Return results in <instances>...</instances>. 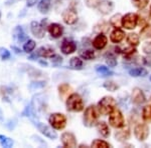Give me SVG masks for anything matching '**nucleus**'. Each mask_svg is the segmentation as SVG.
Returning <instances> with one entry per match:
<instances>
[{
	"mask_svg": "<svg viewBox=\"0 0 151 148\" xmlns=\"http://www.w3.org/2000/svg\"><path fill=\"white\" fill-rule=\"evenodd\" d=\"M35 41L32 39H28L25 41V43L23 44V51L26 53H31L33 51V49L35 48Z\"/></svg>",
	"mask_w": 151,
	"mask_h": 148,
	"instance_id": "32",
	"label": "nucleus"
},
{
	"mask_svg": "<svg viewBox=\"0 0 151 148\" xmlns=\"http://www.w3.org/2000/svg\"><path fill=\"white\" fill-rule=\"evenodd\" d=\"M45 85H47V82L45 81H32L29 83L28 88L29 90L35 91V90H38V89L45 88Z\"/></svg>",
	"mask_w": 151,
	"mask_h": 148,
	"instance_id": "28",
	"label": "nucleus"
},
{
	"mask_svg": "<svg viewBox=\"0 0 151 148\" xmlns=\"http://www.w3.org/2000/svg\"><path fill=\"white\" fill-rule=\"evenodd\" d=\"M0 121H3V112H2L1 108H0Z\"/></svg>",
	"mask_w": 151,
	"mask_h": 148,
	"instance_id": "50",
	"label": "nucleus"
},
{
	"mask_svg": "<svg viewBox=\"0 0 151 148\" xmlns=\"http://www.w3.org/2000/svg\"><path fill=\"white\" fill-rule=\"evenodd\" d=\"M149 79H150V81H151V75H150V77H149Z\"/></svg>",
	"mask_w": 151,
	"mask_h": 148,
	"instance_id": "54",
	"label": "nucleus"
},
{
	"mask_svg": "<svg viewBox=\"0 0 151 148\" xmlns=\"http://www.w3.org/2000/svg\"><path fill=\"white\" fill-rule=\"evenodd\" d=\"M35 127L37 128V130L40 131L41 134H43L45 137L50 138V139H57L58 138V133L55 131L52 130V128H50V126H47V124L42 122H35Z\"/></svg>",
	"mask_w": 151,
	"mask_h": 148,
	"instance_id": "7",
	"label": "nucleus"
},
{
	"mask_svg": "<svg viewBox=\"0 0 151 148\" xmlns=\"http://www.w3.org/2000/svg\"><path fill=\"white\" fill-rule=\"evenodd\" d=\"M76 49H77V44H76V42L70 39H65L62 42V45H60V50H62V52L65 55L74 53L76 51Z\"/></svg>",
	"mask_w": 151,
	"mask_h": 148,
	"instance_id": "13",
	"label": "nucleus"
},
{
	"mask_svg": "<svg viewBox=\"0 0 151 148\" xmlns=\"http://www.w3.org/2000/svg\"><path fill=\"white\" fill-rule=\"evenodd\" d=\"M13 38L19 43H23L24 41H27L28 37L25 33L23 32V29L21 26H16L13 30Z\"/></svg>",
	"mask_w": 151,
	"mask_h": 148,
	"instance_id": "17",
	"label": "nucleus"
},
{
	"mask_svg": "<svg viewBox=\"0 0 151 148\" xmlns=\"http://www.w3.org/2000/svg\"><path fill=\"white\" fill-rule=\"evenodd\" d=\"M116 105L117 102L113 97L105 96L98 102V109L101 114L107 115V114H110L116 108Z\"/></svg>",
	"mask_w": 151,
	"mask_h": 148,
	"instance_id": "3",
	"label": "nucleus"
},
{
	"mask_svg": "<svg viewBox=\"0 0 151 148\" xmlns=\"http://www.w3.org/2000/svg\"><path fill=\"white\" fill-rule=\"evenodd\" d=\"M131 99H132V102L136 105H141L146 101V97L145 94L143 93V91L141 90L138 87H135V88L132 90V94H131Z\"/></svg>",
	"mask_w": 151,
	"mask_h": 148,
	"instance_id": "12",
	"label": "nucleus"
},
{
	"mask_svg": "<svg viewBox=\"0 0 151 148\" xmlns=\"http://www.w3.org/2000/svg\"><path fill=\"white\" fill-rule=\"evenodd\" d=\"M99 114H100L99 109L95 105H90L89 107H87L84 113V117H83L85 126H87V127H93L95 124H97L98 118L100 116Z\"/></svg>",
	"mask_w": 151,
	"mask_h": 148,
	"instance_id": "1",
	"label": "nucleus"
},
{
	"mask_svg": "<svg viewBox=\"0 0 151 148\" xmlns=\"http://www.w3.org/2000/svg\"><path fill=\"white\" fill-rule=\"evenodd\" d=\"M140 37L141 39H147L151 37V24H146L140 30Z\"/></svg>",
	"mask_w": 151,
	"mask_h": 148,
	"instance_id": "29",
	"label": "nucleus"
},
{
	"mask_svg": "<svg viewBox=\"0 0 151 148\" xmlns=\"http://www.w3.org/2000/svg\"><path fill=\"white\" fill-rule=\"evenodd\" d=\"M30 30H31V33L33 34V36H35V37L38 38V39L43 38L45 35V27H43L42 24L37 22V21H32V22L30 23Z\"/></svg>",
	"mask_w": 151,
	"mask_h": 148,
	"instance_id": "11",
	"label": "nucleus"
},
{
	"mask_svg": "<svg viewBox=\"0 0 151 148\" xmlns=\"http://www.w3.org/2000/svg\"><path fill=\"white\" fill-rule=\"evenodd\" d=\"M108 30H109V25L106 22H101V23L97 24L94 28V31L98 33V34L99 33H105Z\"/></svg>",
	"mask_w": 151,
	"mask_h": 148,
	"instance_id": "35",
	"label": "nucleus"
},
{
	"mask_svg": "<svg viewBox=\"0 0 151 148\" xmlns=\"http://www.w3.org/2000/svg\"><path fill=\"white\" fill-rule=\"evenodd\" d=\"M80 57L85 60H92L95 58V52L92 49H85L80 52Z\"/></svg>",
	"mask_w": 151,
	"mask_h": 148,
	"instance_id": "30",
	"label": "nucleus"
},
{
	"mask_svg": "<svg viewBox=\"0 0 151 148\" xmlns=\"http://www.w3.org/2000/svg\"><path fill=\"white\" fill-rule=\"evenodd\" d=\"M115 137L117 138L118 141H124V140H127L128 138L130 137V131H129V128L126 127V129L116 131Z\"/></svg>",
	"mask_w": 151,
	"mask_h": 148,
	"instance_id": "22",
	"label": "nucleus"
},
{
	"mask_svg": "<svg viewBox=\"0 0 151 148\" xmlns=\"http://www.w3.org/2000/svg\"><path fill=\"white\" fill-rule=\"evenodd\" d=\"M48 122L53 129L62 130L67 125V117L63 113H52L48 118Z\"/></svg>",
	"mask_w": 151,
	"mask_h": 148,
	"instance_id": "4",
	"label": "nucleus"
},
{
	"mask_svg": "<svg viewBox=\"0 0 151 148\" xmlns=\"http://www.w3.org/2000/svg\"><path fill=\"white\" fill-rule=\"evenodd\" d=\"M38 57H40V55H38L37 53H35V54L30 55V56H29V59H30V60H35V59H37Z\"/></svg>",
	"mask_w": 151,
	"mask_h": 148,
	"instance_id": "47",
	"label": "nucleus"
},
{
	"mask_svg": "<svg viewBox=\"0 0 151 148\" xmlns=\"http://www.w3.org/2000/svg\"><path fill=\"white\" fill-rule=\"evenodd\" d=\"M0 19H1V12H0Z\"/></svg>",
	"mask_w": 151,
	"mask_h": 148,
	"instance_id": "53",
	"label": "nucleus"
},
{
	"mask_svg": "<svg viewBox=\"0 0 151 148\" xmlns=\"http://www.w3.org/2000/svg\"><path fill=\"white\" fill-rule=\"evenodd\" d=\"M40 64L43 65V66H47V61H43V60H40Z\"/></svg>",
	"mask_w": 151,
	"mask_h": 148,
	"instance_id": "49",
	"label": "nucleus"
},
{
	"mask_svg": "<svg viewBox=\"0 0 151 148\" xmlns=\"http://www.w3.org/2000/svg\"><path fill=\"white\" fill-rule=\"evenodd\" d=\"M124 37H125V32L120 28H115L110 34V40L114 43L121 42L124 39Z\"/></svg>",
	"mask_w": 151,
	"mask_h": 148,
	"instance_id": "18",
	"label": "nucleus"
},
{
	"mask_svg": "<svg viewBox=\"0 0 151 148\" xmlns=\"http://www.w3.org/2000/svg\"><path fill=\"white\" fill-rule=\"evenodd\" d=\"M62 139V143L65 147H70V148H75L77 147V139L74 133L72 132H64L60 136Z\"/></svg>",
	"mask_w": 151,
	"mask_h": 148,
	"instance_id": "10",
	"label": "nucleus"
},
{
	"mask_svg": "<svg viewBox=\"0 0 151 148\" xmlns=\"http://www.w3.org/2000/svg\"><path fill=\"white\" fill-rule=\"evenodd\" d=\"M122 17H123V16L121 15L120 13L115 14V15H113L110 18V24L113 26V27L119 28L121 25H122Z\"/></svg>",
	"mask_w": 151,
	"mask_h": 148,
	"instance_id": "25",
	"label": "nucleus"
},
{
	"mask_svg": "<svg viewBox=\"0 0 151 148\" xmlns=\"http://www.w3.org/2000/svg\"><path fill=\"white\" fill-rule=\"evenodd\" d=\"M70 68L76 69V70H81L83 68V61L80 57H73L70 60Z\"/></svg>",
	"mask_w": 151,
	"mask_h": 148,
	"instance_id": "24",
	"label": "nucleus"
},
{
	"mask_svg": "<svg viewBox=\"0 0 151 148\" xmlns=\"http://www.w3.org/2000/svg\"><path fill=\"white\" fill-rule=\"evenodd\" d=\"M70 90H72V88H70V86L67 83L60 84V85L58 86V93H60V95L62 97L67 96Z\"/></svg>",
	"mask_w": 151,
	"mask_h": 148,
	"instance_id": "34",
	"label": "nucleus"
},
{
	"mask_svg": "<svg viewBox=\"0 0 151 148\" xmlns=\"http://www.w3.org/2000/svg\"><path fill=\"white\" fill-rule=\"evenodd\" d=\"M36 53H37L40 57L50 58V56H52V55L55 54V50H53V48L48 47V46H41V47L38 48Z\"/></svg>",
	"mask_w": 151,
	"mask_h": 148,
	"instance_id": "20",
	"label": "nucleus"
},
{
	"mask_svg": "<svg viewBox=\"0 0 151 148\" xmlns=\"http://www.w3.org/2000/svg\"><path fill=\"white\" fill-rule=\"evenodd\" d=\"M62 17H63L64 22L65 24H68V25H73V24H75L78 21L77 12H76V10H74V9H70V8L65 9V10L63 12Z\"/></svg>",
	"mask_w": 151,
	"mask_h": 148,
	"instance_id": "9",
	"label": "nucleus"
},
{
	"mask_svg": "<svg viewBox=\"0 0 151 148\" xmlns=\"http://www.w3.org/2000/svg\"><path fill=\"white\" fill-rule=\"evenodd\" d=\"M15 1H17V0H8V1L6 2V5H10V4H13Z\"/></svg>",
	"mask_w": 151,
	"mask_h": 148,
	"instance_id": "48",
	"label": "nucleus"
},
{
	"mask_svg": "<svg viewBox=\"0 0 151 148\" xmlns=\"http://www.w3.org/2000/svg\"><path fill=\"white\" fill-rule=\"evenodd\" d=\"M11 49L13 50L16 54H20V53H21V49H20V48H18V47H16V46H12L11 45Z\"/></svg>",
	"mask_w": 151,
	"mask_h": 148,
	"instance_id": "46",
	"label": "nucleus"
},
{
	"mask_svg": "<svg viewBox=\"0 0 151 148\" xmlns=\"http://www.w3.org/2000/svg\"><path fill=\"white\" fill-rule=\"evenodd\" d=\"M115 52L116 53H121V49L119 47H115Z\"/></svg>",
	"mask_w": 151,
	"mask_h": 148,
	"instance_id": "51",
	"label": "nucleus"
},
{
	"mask_svg": "<svg viewBox=\"0 0 151 148\" xmlns=\"http://www.w3.org/2000/svg\"><path fill=\"white\" fill-rule=\"evenodd\" d=\"M103 86L107 89V90L112 91V92L116 91L117 89L119 88V86L117 85L115 82H113V81H106V82H105V83L103 84Z\"/></svg>",
	"mask_w": 151,
	"mask_h": 148,
	"instance_id": "40",
	"label": "nucleus"
},
{
	"mask_svg": "<svg viewBox=\"0 0 151 148\" xmlns=\"http://www.w3.org/2000/svg\"><path fill=\"white\" fill-rule=\"evenodd\" d=\"M139 16L135 13H127L122 17V26L125 29L132 30L137 26Z\"/></svg>",
	"mask_w": 151,
	"mask_h": 148,
	"instance_id": "6",
	"label": "nucleus"
},
{
	"mask_svg": "<svg viewBox=\"0 0 151 148\" xmlns=\"http://www.w3.org/2000/svg\"><path fill=\"white\" fill-rule=\"evenodd\" d=\"M10 57H11L10 51L7 48L0 47V58H1V60H8L10 59Z\"/></svg>",
	"mask_w": 151,
	"mask_h": 148,
	"instance_id": "38",
	"label": "nucleus"
},
{
	"mask_svg": "<svg viewBox=\"0 0 151 148\" xmlns=\"http://www.w3.org/2000/svg\"><path fill=\"white\" fill-rule=\"evenodd\" d=\"M91 147H94V148H108L110 147V144L108 142L104 141V140H101V139H96L92 142L91 144Z\"/></svg>",
	"mask_w": 151,
	"mask_h": 148,
	"instance_id": "36",
	"label": "nucleus"
},
{
	"mask_svg": "<svg viewBox=\"0 0 151 148\" xmlns=\"http://www.w3.org/2000/svg\"><path fill=\"white\" fill-rule=\"evenodd\" d=\"M109 123L112 127L114 128H123L125 126V119L122 112L119 109H114L112 112L109 114Z\"/></svg>",
	"mask_w": 151,
	"mask_h": 148,
	"instance_id": "5",
	"label": "nucleus"
},
{
	"mask_svg": "<svg viewBox=\"0 0 151 148\" xmlns=\"http://www.w3.org/2000/svg\"><path fill=\"white\" fill-rule=\"evenodd\" d=\"M96 126H97L98 132L103 137L110 136V128H109V126L106 122H104V121H99V122H97Z\"/></svg>",
	"mask_w": 151,
	"mask_h": 148,
	"instance_id": "19",
	"label": "nucleus"
},
{
	"mask_svg": "<svg viewBox=\"0 0 151 148\" xmlns=\"http://www.w3.org/2000/svg\"><path fill=\"white\" fill-rule=\"evenodd\" d=\"M150 102H151V97H150Z\"/></svg>",
	"mask_w": 151,
	"mask_h": 148,
	"instance_id": "55",
	"label": "nucleus"
},
{
	"mask_svg": "<svg viewBox=\"0 0 151 148\" xmlns=\"http://www.w3.org/2000/svg\"><path fill=\"white\" fill-rule=\"evenodd\" d=\"M107 43H108V38L106 37V35H105L104 33H99V34L95 37L92 44H93V47L95 49L101 50L106 47Z\"/></svg>",
	"mask_w": 151,
	"mask_h": 148,
	"instance_id": "15",
	"label": "nucleus"
},
{
	"mask_svg": "<svg viewBox=\"0 0 151 148\" xmlns=\"http://www.w3.org/2000/svg\"><path fill=\"white\" fill-rule=\"evenodd\" d=\"M97 8H98L100 13H102L103 15H107L113 11L114 3L111 0H101Z\"/></svg>",
	"mask_w": 151,
	"mask_h": 148,
	"instance_id": "14",
	"label": "nucleus"
},
{
	"mask_svg": "<svg viewBox=\"0 0 151 148\" xmlns=\"http://www.w3.org/2000/svg\"><path fill=\"white\" fill-rule=\"evenodd\" d=\"M129 74H130L132 77L145 76V75H147V70L142 68V67H136V68L129 70Z\"/></svg>",
	"mask_w": 151,
	"mask_h": 148,
	"instance_id": "26",
	"label": "nucleus"
},
{
	"mask_svg": "<svg viewBox=\"0 0 151 148\" xmlns=\"http://www.w3.org/2000/svg\"><path fill=\"white\" fill-rule=\"evenodd\" d=\"M50 6H52V0H40V1L38 2L37 8L40 13L45 14L48 12Z\"/></svg>",
	"mask_w": 151,
	"mask_h": 148,
	"instance_id": "21",
	"label": "nucleus"
},
{
	"mask_svg": "<svg viewBox=\"0 0 151 148\" xmlns=\"http://www.w3.org/2000/svg\"><path fill=\"white\" fill-rule=\"evenodd\" d=\"M50 61H52L53 64H60L63 62V58L58 54H53L52 56H50Z\"/></svg>",
	"mask_w": 151,
	"mask_h": 148,
	"instance_id": "43",
	"label": "nucleus"
},
{
	"mask_svg": "<svg viewBox=\"0 0 151 148\" xmlns=\"http://www.w3.org/2000/svg\"><path fill=\"white\" fill-rule=\"evenodd\" d=\"M134 135H135L136 139L139 141H144L147 139L148 135H149V127L146 124L139 123L135 126L134 128Z\"/></svg>",
	"mask_w": 151,
	"mask_h": 148,
	"instance_id": "8",
	"label": "nucleus"
},
{
	"mask_svg": "<svg viewBox=\"0 0 151 148\" xmlns=\"http://www.w3.org/2000/svg\"><path fill=\"white\" fill-rule=\"evenodd\" d=\"M14 141L11 139V138L5 136V135H2L0 134V145L2 147H5V148H10L13 146Z\"/></svg>",
	"mask_w": 151,
	"mask_h": 148,
	"instance_id": "27",
	"label": "nucleus"
},
{
	"mask_svg": "<svg viewBox=\"0 0 151 148\" xmlns=\"http://www.w3.org/2000/svg\"><path fill=\"white\" fill-rule=\"evenodd\" d=\"M136 48H135V46H130V47H128V48H125V49L123 50V53H124V55L125 56H131V55H133V54H135L136 53Z\"/></svg>",
	"mask_w": 151,
	"mask_h": 148,
	"instance_id": "41",
	"label": "nucleus"
},
{
	"mask_svg": "<svg viewBox=\"0 0 151 148\" xmlns=\"http://www.w3.org/2000/svg\"><path fill=\"white\" fill-rule=\"evenodd\" d=\"M96 71H97V73H99L100 75H102V76H112V75L115 74L112 70L109 69L108 67L104 66V65H97Z\"/></svg>",
	"mask_w": 151,
	"mask_h": 148,
	"instance_id": "23",
	"label": "nucleus"
},
{
	"mask_svg": "<svg viewBox=\"0 0 151 148\" xmlns=\"http://www.w3.org/2000/svg\"><path fill=\"white\" fill-rule=\"evenodd\" d=\"M100 1L101 0H85V3L90 8H96V7H98Z\"/></svg>",
	"mask_w": 151,
	"mask_h": 148,
	"instance_id": "42",
	"label": "nucleus"
},
{
	"mask_svg": "<svg viewBox=\"0 0 151 148\" xmlns=\"http://www.w3.org/2000/svg\"><path fill=\"white\" fill-rule=\"evenodd\" d=\"M149 15H150V17H151V6H150V11H149Z\"/></svg>",
	"mask_w": 151,
	"mask_h": 148,
	"instance_id": "52",
	"label": "nucleus"
},
{
	"mask_svg": "<svg viewBox=\"0 0 151 148\" xmlns=\"http://www.w3.org/2000/svg\"><path fill=\"white\" fill-rule=\"evenodd\" d=\"M47 30H48V32H50V34L52 35V37L58 38L63 35L64 27L58 23H50L47 27Z\"/></svg>",
	"mask_w": 151,
	"mask_h": 148,
	"instance_id": "16",
	"label": "nucleus"
},
{
	"mask_svg": "<svg viewBox=\"0 0 151 148\" xmlns=\"http://www.w3.org/2000/svg\"><path fill=\"white\" fill-rule=\"evenodd\" d=\"M65 105H67L68 111L70 112H81L82 110H84V102L82 97L78 93L70 94L67 98Z\"/></svg>",
	"mask_w": 151,
	"mask_h": 148,
	"instance_id": "2",
	"label": "nucleus"
},
{
	"mask_svg": "<svg viewBox=\"0 0 151 148\" xmlns=\"http://www.w3.org/2000/svg\"><path fill=\"white\" fill-rule=\"evenodd\" d=\"M40 0H26V6L27 7H32L36 5V3H38Z\"/></svg>",
	"mask_w": 151,
	"mask_h": 148,
	"instance_id": "45",
	"label": "nucleus"
},
{
	"mask_svg": "<svg viewBox=\"0 0 151 148\" xmlns=\"http://www.w3.org/2000/svg\"><path fill=\"white\" fill-rule=\"evenodd\" d=\"M142 118L146 122L151 121V105H146L142 109Z\"/></svg>",
	"mask_w": 151,
	"mask_h": 148,
	"instance_id": "33",
	"label": "nucleus"
},
{
	"mask_svg": "<svg viewBox=\"0 0 151 148\" xmlns=\"http://www.w3.org/2000/svg\"><path fill=\"white\" fill-rule=\"evenodd\" d=\"M139 41H140V37L138 36V34H136V33H130V34H128L127 42L131 46H137L139 44Z\"/></svg>",
	"mask_w": 151,
	"mask_h": 148,
	"instance_id": "31",
	"label": "nucleus"
},
{
	"mask_svg": "<svg viewBox=\"0 0 151 148\" xmlns=\"http://www.w3.org/2000/svg\"><path fill=\"white\" fill-rule=\"evenodd\" d=\"M143 51H144L146 54H151V42L146 43V44L143 46Z\"/></svg>",
	"mask_w": 151,
	"mask_h": 148,
	"instance_id": "44",
	"label": "nucleus"
},
{
	"mask_svg": "<svg viewBox=\"0 0 151 148\" xmlns=\"http://www.w3.org/2000/svg\"><path fill=\"white\" fill-rule=\"evenodd\" d=\"M133 4L138 9H144L149 3V0H132Z\"/></svg>",
	"mask_w": 151,
	"mask_h": 148,
	"instance_id": "39",
	"label": "nucleus"
},
{
	"mask_svg": "<svg viewBox=\"0 0 151 148\" xmlns=\"http://www.w3.org/2000/svg\"><path fill=\"white\" fill-rule=\"evenodd\" d=\"M105 58H106V63L110 67H115L117 65V59L113 54H111V53H107L106 57Z\"/></svg>",
	"mask_w": 151,
	"mask_h": 148,
	"instance_id": "37",
	"label": "nucleus"
}]
</instances>
